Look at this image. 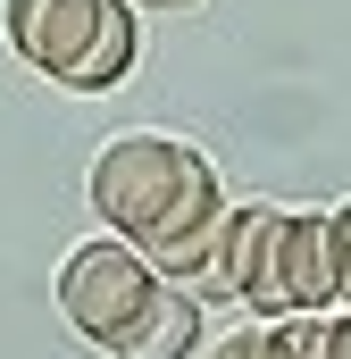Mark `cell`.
I'll return each mask as SVG.
<instances>
[{"instance_id": "2", "label": "cell", "mask_w": 351, "mask_h": 359, "mask_svg": "<svg viewBox=\"0 0 351 359\" xmlns=\"http://www.w3.org/2000/svg\"><path fill=\"white\" fill-rule=\"evenodd\" d=\"M151 301H159V268L134 243H117V234H92V243H76L59 259V318L84 343H100V351H117L143 326Z\"/></svg>"}, {"instance_id": "5", "label": "cell", "mask_w": 351, "mask_h": 359, "mask_svg": "<svg viewBox=\"0 0 351 359\" xmlns=\"http://www.w3.org/2000/svg\"><path fill=\"white\" fill-rule=\"evenodd\" d=\"M284 301H293V318H335V301H351V259H343L335 209L284 217Z\"/></svg>"}, {"instance_id": "1", "label": "cell", "mask_w": 351, "mask_h": 359, "mask_svg": "<svg viewBox=\"0 0 351 359\" xmlns=\"http://www.w3.org/2000/svg\"><path fill=\"white\" fill-rule=\"evenodd\" d=\"M192 142H176V134H159V126H134V134H109L100 142V159H92V217L117 234V243H151L159 226H168V209L184 201V184H192Z\"/></svg>"}, {"instance_id": "3", "label": "cell", "mask_w": 351, "mask_h": 359, "mask_svg": "<svg viewBox=\"0 0 351 359\" xmlns=\"http://www.w3.org/2000/svg\"><path fill=\"white\" fill-rule=\"evenodd\" d=\"M284 217L276 201H243L234 209V234H226V292L251 309V326H284L293 301H284Z\"/></svg>"}, {"instance_id": "8", "label": "cell", "mask_w": 351, "mask_h": 359, "mask_svg": "<svg viewBox=\"0 0 351 359\" xmlns=\"http://www.w3.org/2000/svg\"><path fill=\"white\" fill-rule=\"evenodd\" d=\"M209 359H301V343H293V318L284 326H234L209 343Z\"/></svg>"}, {"instance_id": "6", "label": "cell", "mask_w": 351, "mask_h": 359, "mask_svg": "<svg viewBox=\"0 0 351 359\" xmlns=\"http://www.w3.org/2000/svg\"><path fill=\"white\" fill-rule=\"evenodd\" d=\"M201 343H209V301L184 292V284H159V301L143 309V326H134L109 359H192Z\"/></svg>"}, {"instance_id": "9", "label": "cell", "mask_w": 351, "mask_h": 359, "mask_svg": "<svg viewBox=\"0 0 351 359\" xmlns=\"http://www.w3.org/2000/svg\"><path fill=\"white\" fill-rule=\"evenodd\" d=\"M293 343H301V359H351V309H335V318H293Z\"/></svg>"}, {"instance_id": "7", "label": "cell", "mask_w": 351, "mask_h": 359, "mask_svg": "<svg viewBox=\"0 0 351 359\" xmlns=\"http://www.w3.org/2000/svg\"><path fill=\"white\" fill-rule=\"evenodd\" d=\"M134 59H143V8L109 0V17H100V34H92L84 67L67 76V92H117L126 76H134Z\"/></svg>"}, {"instance_id": "10", "label": "cell", "mask_w": 351, "mask_h": 359, "mask_svg": "<svg viewBox=\"0 0 351 359\" xmlns=\"http://www.w3.org/2000/svg\"><path fill=\"white\" fill-rule=\"evenodd\" d=\"M126 8H201V0H126Z\"/></svg>"}, {"instance_id": "4", "label": "cell", "mask_w": 351, "mask_h": 359, "mask_svg": "<svg viewBox=\"0 0 351 359\" xmlns=\"http://www.w3.org/2000/svg\"><path fill=\"white\" fill-rule=\"evenodd\" d=\"M100 17H109V0H8V8H0V34H8V50H17L34 76L67 84V76L84 67Z\"/></svg>"}]
</instances>
